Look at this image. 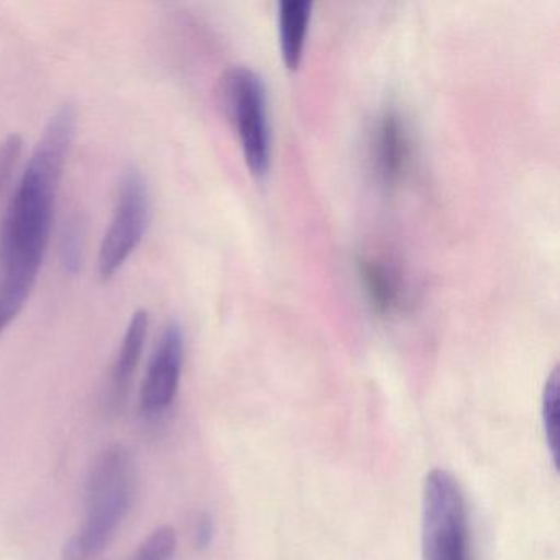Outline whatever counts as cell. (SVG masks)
<instances>
[{"label": "cell", "mask_w": 560, "mask_h": 560, "mask_svg": "<svg viewBox=\"0 0 560 560\" xmlns=\"http://www.w3.org/2000/svg\"><path fill=\"white\" fill-rule=\"evenodd\" d=\"M78 130L74 104L48 120L0 225V336L24 311L50 244L58 191Z\"/></svg>", "instance_id": "6da1fadb"}, {"label": "cell", "mask_w": 560, "mask_h": 560, "mask_svg": "<svg viewBox=\"0 0 560 560\" xmlns=\"http://www.w3.org/2000/svg\"><path fill=\"white\" fill-rule=\"evenodd\" d=\"M136 468L124 445L101 452L91 468L84 498V521L68 540L61 560H94L109 546L132 508Z\"/></svg>", "instance_id": "7a4b0ae2"}, {"label": "cell", "mask_w": 560, "mask_h": 560, "mask_svg": "<svg viewBox=\"0 0 560 560\" xmlns=\"http://www.w3.org/2000/svg\"><path fill=\"white\" fill-rule=\"evenodd\" d=\"M422 560H474L467 501L451 471L434 468L422 485Z\"/></svg>", "instance_id": "3957f363"}, {"label": "cell", "mask_w": 560, "mask_h": 560, "mask_svg": "<svg viewBox=\"0 0 560 560\" xmlns=\"http://www.w3.org/2000/svg\"><path fill=\"white\" fill-rule=\"evenodd\" d=\"M152 219V198L145 176L137 166L124 170L117 186L116 206L109 229L101 242L97 270L104 281L120 268L142 244Z\"/></svg>", "instance_id": "277c9868"}, {"label": "cell", "mask_w": 560, "mask_h": 560, "mask_svg": "<svg viewBox=\"0 0 560 560\" xmlns=\"http://www.w3.org/2000/svg\"><path fill=\"white\" fill-rule=\"evenodd\" d=\"M222 96L235 124L248 168L257 176L270 166V124L264 78L247 67H234L222 80Z\"/></svg>", "instance_id": "5b68a950"}, {"label": "cell", "mask_w": 560, "mask_h": 560, "mask_svg": "<svg viewBox=\"0 0 560 560\" xmlns=\"http://www.w3.org/2000/svg\"><path fill=\"white\" fill-rule=\"evenodd\" d=\"M185 363V332L182 324L172 320L163 329L150 359L140 389V411L147 418H159L175 401Z\"/></svg>", "instance_id": "8992f818"}, {"label": "cell", "mask_w": 560, "mask_h": 560, "mask_svg": "<svg viewBox=\"0 0 560 560\" xmlns=\"http://www.w3.org/2000/svg\"><path fill=\"white\" fill-rule=\"evenodd\" d=\"M411 156L408 127L398 110L386 109L376 119L372 133V160L378 178L395 185L405 175Z\"/></svg>", "instance_id": "52a82bcc"}, {"label": "cell", "mask_w": 560, "mask_h": 560, "mask_svg": "<svg viewBox=\"0 0 560 560\" xmlns=\"http://www.w3.org/2000/svg\"><path fill=\"white\" fill-rule=\"evenodd\" d=\"M150 317L147 311L140 310L130 317L129 326L124 334L119 352L114 360L109 380V401L114 408H119L129 395L130 383L136 375L137 366L142 360L149 337Z\"/></svg>", "instance_id": "ba28073f"}, {"label": "cell", "mask_w": 560, "mask_h": 560, "mask_svg": "<svg viewBox=\"0 0 560 560\" xmlns=\"http://www.w3.org/2000/svg\"><path fill=\"white\" fill-rule=\"evenodd\" d=\"M357 267L375 313L382 316L395 313L401 306L402 294H405L399 271L385 258L375 257V255H362L357 260Z\"/></svg>", "instance_id": "9c48e42d"}, {"label": "cell", "mask_w": 560, "mask_h": 560, "mask_svg": "<svg viewBox=\"0 0 560 560\" xmlns=\"http://www.w3.org/2000/svg\"><path fill=\"white\" fill-rule=\"evenodd\" d=\"M313 4L310 0H281L278 5V35L281 55L288 68L294 70L303 57Z\"/></svg>", "instance_id": "30bf717a"}, {"label": "cell", "mask_w": 560, "mask_h": 560, "mask_svg": "<svg viewBox=\"0 0 560 560\" xmlns=\"http://www.w3.org/2000/svg\"><path fill=\"white\" fill-rule=\"evenodd\" d=\"M559 370L553 369L542 392V425L553 465L559 464Z\"/></svg>", "instance_id": "8fae6325"}, {"label": "cell", "mask_w": 560, "mask_h": 560, "mask_svg": "<svg viewBox=\"0 0 560 560\" xmlns=\"http://www.w3.org/2000/svg\"><path fill=\"white\" fill-rule=\"evenodd\" d=\"M178 547L175 527L162 526L153 530L142 544L132 560H172Z\"/></svg>", "instance_id": "7c38bea8"}, {"label": "cell", "mask_w": 560, "mask_h": 560, "mask_svg": "<svg viewBox=\"0 0 560 560\" xmlns=\"http://www.w3.org/2000/svg\"><path fill=\"white\" fill-rule=\"evenodd\" d=\"M22 149H24V142H22L21 136L8 137L4 142L0 143V198L5 195V189L14 178Z\"/></svg>", "instance_id": "4fadbf2b"}, {"label": "cell", "mask_w": 560, "mask_h": 560, "mask_svg": "<svg viewBox=\"0 0 560 560\" xmlns=\"http://www.w3.org/2000/svg\"><path fill=\"white\" fill-rule=\"evenodd\" d=\"M81 254H83V235L78 224H71L63 235L61 244V258L68 273H77L80 270Z\"/></svg>", "instance_id": "5bb4252c"}, {"label": "cell", "mask_w": 560, "mask_h": 560, "mask_svg": "<svg viewBox=\"0 0 560 560\" xmlns=\"http://www.w3.org/2000/svg\"><path fill=\"white\" fill-rule=\"evenodd\" d=\"M214 539V520L211 514L201 513L195 524V546L196 549L206 550Z\"/></svg>", "instance_id": "9a60e30c"}]
</instances>
